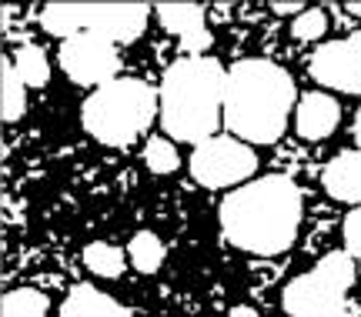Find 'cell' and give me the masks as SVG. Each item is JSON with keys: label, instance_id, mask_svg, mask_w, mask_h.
Segmentation results:
<instances>
[{"label": "cell", "instance_id": "obj_1", "mask_svg": "<svg viewBox=\"0 0 361 317\" xmlns=\"http://www.w3.org/2000/svg\"><path fill=\"white\" fill-rule=\"evenodd\" d=\"M301 190L291 178L271 174L231 190L221 201V230L238 251L274 257L284 254L301 228Z\"/></svg>", "mask_w": 361, "mask_h": 317}, {"label": "cell", "instance_id": "obj_2", "mask_svg": "<svg viewBox=\"0 0 361 317\" xmlns=\"http://www.w3.org/2000/svg\"><path fill=\"white\" fill-rule=\"evenodd\" d=\"M295 107V80L271 61H238L224 80V124L245 144H274Z\"/></svg>", "mask_w": 361, "mask_h": 317}, {"label": "cell", "instance_id": "obj_3", "mask_svg": "<svg viewBox=\"0 0 361 317\" xmlns=\"http://www.w3.org/2000/svg\"><path fill=\"white\" fill-rule=\"evenodd\" d=\"M224 80L228 70L214 57H180L161 80V124L174 140L204 144L224 114Z\"/></svg>", "mask_w": 361, "mask_h": 317}, {"label": "cell", "instance_id": "obj_4", "mask_svg": "<svg viewBox=\"0 0 361 317\" xmlns=\"http://www.w3.org/2000/svg\"><path fill=\"white\" fill-rule=\"evenodd\" d=\"M157 114H161V101L154 87L134 77H117L90 94L80 111V120L90 137L101 140L104 147H128L154 124Z\"/></svg>", "mask_w": 361, "mask_h": 317}, {"label": "cell", "instance_id": "obj_5", "mask_svg": "<svg viewBox=\"0 0 361 317\" xmlns=\"http://www.w3.org/2000/svg\"><path fill=\"white\" fill-rule=\"evenodd\" d=\"M151 11L144 4H51L40 13V24L54 37L97 34L111 44H134L144 34Z\"/></svg>", "mask_w": 361, "mask_h": 317}, {"label": "cell", "instance_id": "obj_6", "mask_svg": "<svg viewBox=\"0 0 361 317\" xmlns=\"http://www.w3.org/2000/svg\"><path fill=\"white\" fill-rule=\"evenodd\" d=\"M351 284H355V257L328 254L308 274L288 280L281 304L291 317H348Z\"/></svg>", "mask_w": 361, "mask_h": 317}, {"label": "cell", "instance_id": "obj_7", "mask_svg": "<svg viewBox=\"0 0 361 317\" xmlns=\"http://www.w3.org/2000/svg\"><path fill=\"white\" fill-rule=\"evenodd\" d=\"M258 170V157L238 137H207L191 154V174L207 190L241 184Z\"/></svg>", "mask_w": 361, "mask_h": 317}, {"label": "cell", "instance_id": "obj_8", "mask_svg": "<svg viewBox=\"0 0 361 317\" xmlns=\"http://www.w3.org/2000/svg\"><path fill=\"white\" fill-rule=\"evenodd\" d=\"M117 44L97 37V34H78L61 44V70L80 87H104L117 80L121 70V54L114 51Z\"/></svg>", "mask_w": 361, "mask_h": 317}, {"label": "cell", "instance_id": "obj_9", "mask_svg": "<svg viewBox=\"0 0 361 317\" xmlns=\"http://www.w3.org/2000/svg\"><path fill=\"white\" fill-rule=\"evenodd\" d=\"M308 74L328 90L361 94V30L341 40H328L311 54Z\"/></svg>", "mask_w": 361, "mask_h": 317}, {"label": "cell", "instance_id": "obj_10", "mask_svg": "<svg viewBox=\"0 0 361 317\" xmlns=\"http://www.w3.org/2000/svg\"><path fill=\"white\" fill-rule=\"evenodd\" d=\"M157 20L168 34L180 40V51H188V57H204L201 51L211 47V30H207L201 4H161Z\"/></svg>", "mask_w": 361, "mask_h": 317}, {"label": "cell", "instance_id": "obj_11", "mask_svg": "<svg viewBox=\"0 0 361 317\" xmlns=\"http://www.w3.org/2000/svg\"><path fill=\"white\" fill-rule=\"evenodd\" d=\"M341 124V104L324 94V90H311L298 101V114H295V127L305 140H324L331 137Z\"/></svg>", "mask_w": 361, "mask_h": 317}, {"label": "cell", "instance_id": "obj_12", "mask_svg": "<svg viewBox=\"0 0 361 317\" xmlns=\"http://www.w3.org/2000/svg\"><path fill=\"white\" fill-rule=\"evenodd\" d=\"M322 184L328 190V197L361 207V147L358 151H341L338 157H331L328 167L322 170Z\"/></svg>", "mask_w": 361, "mask_h": 317}, {"label": "cell", "instance_id": "obj_13", "mask_svg": "<svg viewBox=\"0 0 361 317\" xmlns=\"http://www.w3.org/2000/svg\"><path fill=\"white\" fill-rule=\"evenodd\" d=\"M57 317H130L128 307L117 304L111 294L97 291L90 284H80L67 294V301L61 304V314Z\"/></svg>", "mask_w": 361, "mask_h": 317}, {"label": "cell", "instance_id": "obj_14", "mask_svg": "<svg viewBox=\"0 0 361 317\" xmlns=\"http://www.w3.org/2000/svg\"><path fill=\"white\" fill-rule=\"evenodd\" d=\"M84 264H87L90 274H97L104 280H114L128 271V251H121L117 244H107V241H94L84 247Z\"/></svg>", "mask_w": 361, "mask_h": 317}, {"label": "cell", "instance_id": "obj_15", "mask_svg": "<svg viewBox=\"0 0 361 317\" xmlns=\"http://www.w3.org/2000/svg\"><path fill=\"white\" fill-rule=\"evenodd\" d=\"M24 111H27V84L13 70V63L4 61V70H0V117H4V124H13V120L24 117Z\"/></svg>", "mask_w": 361, "mask_h": 317}, {"label": "cell", "instance_id": "obj_16", "mask_svg": "<svg viewBox=\"0 0 361 317\" xmlns=\"http://www.w3.org/2000/svg\"><path fill=\"white\" fill-rule=\"evenodd\" d=\"M128 261L134 271L141 274H157L161 264H164V244L157 237L154 230H137L130 237V247H128Z\"/></svg>", "mask_w": 361, "mask_h": 317}, {"label": "cell", "instance_id": "obj_17", "mask_svg": "<svg viewBox=\"0 0 361 317\" xmlns=\"http://www.w3.org/2000/svg\"><path fill=\"white\" fill-rule=\"evenodd\" d=\"M13 70L20 74L27 87H44L47 80H51V61H47V54L44 47L37 44H24L17 57H13Z\"/></svg>", "mask_w": 361, "mask_h": 317}, {"label": "cell", "instance_id": "obj_18", "mask_svg": "<svg viewBox=\"0 0 361 317\" xmlns=\"http://www.w3.org/2000/svg\"><path fill=\"white\" fill-rule=\"evenodd\" d=\"M0 317H51V301L44 291L34 287H17L4 297Z\"/></svg>", "mask_w": 361, "mask_h": 317}, {"label": "cell", "instance_id": "obj_19", "mask_svg": "<svg viewBox=\"0 0 361 317\" xmlns=\"http://www.w3.org/2000/svg\"><path fill=\"white\" fill-rule=\"evenodd\" d=\"M144 164L151 174H174L180 167V154L168 137H151L144 147Z\"/></svg>", "mask_w": 361, "mask_h": 317}, {"label": "cell", "instance_id": "obj_20", "mask_svg": "<svg viewBox=\"0 0 361 317\" xmlns=\"http://www.w3.org/2000/svg\"><path fill=\"white\" fill-rule=\"evenodd\" d=\"M324 30H328V13L322 7H305L291 20V37L295 40H318L324 37Z\"/></svg>", "mask_w": 361, "mask_h": 317}, {"label": "cell", "instance_id": "obj_21", "mask_svg": "<svg viewBox=\"0 0 361 317\" xmlns=\"http://www.w3.org/2000/svg\"><path fill=\"white\" fill-rule=\"evenodd\" d=\"M341 237H345V254L355 257V261H361V207H355V211L345 217Z\"/></svg>", "mask_w": 361, "mask_h": 317}, {"label": "cell", "instance_id": "obj_22", "mask_svg": "<svg viewBox=\"0 0 361 317\" xmlns=\"http://www.w3.org/2000/svg\"><path fill=\"white\" fill-rule=\"evenodd\" d=\"M271 11L274 13H301L305 7H301V4H271Z\"/></svg>", "mask_w": 361, "mask_h": 317}, {"label": "cell", "instance_id": "obj_23", "mask_svg": "<svg viewBox=\"0 0 361 317\" xmlns=\"http://www.w3.org/2000/svg\"><path fill=\"white\" fill-rule=\"evenodd\" d=\"M231 317H261V314L255 311V307H234Z\"/></svg>", "mask_w": 361, "mask_h": 317}, {"label": "cell", "instance_id": "obj_24", "mask_svg": "<svg viewBox=\"0 0 361 317\" xmlns=\"http://www.w3.org/2000/svg\"><path fill=\"white\" fill-rule=\"evenodd\" d=\"M355 140L361 144V107H358V117H355Z\"/></svg>", "mask_w": 361, "mask_h": 317}, {"label": "cell", "instance_id": "obj_25", "mask_svg": "<svg viewBox=\"0 0 361 317\" xmlns=\"http://www.w3.org/2000/svg\"><path fill=\"white\" fill-rule=\"evenodd\" d=\"M348 11L351 13H361V4H348Z\"/></svg>", "mask_w": 361, "mask_h": 317}]
</instances>
